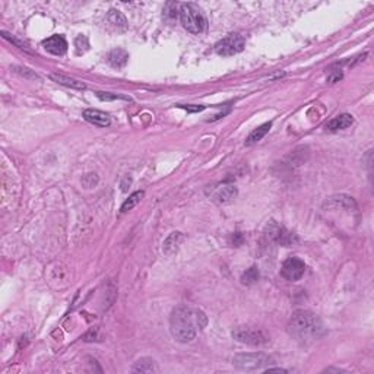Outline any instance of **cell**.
<instances>
[{
	"instance_id": "cell-27",
	"label": "cell",
	"mask_w": 374,
	"mask_h": 374,
	"mask_svg": "<svg viewBox=\"0 0 374 374\" xmlns=\"http://www.w3.org/2000/svg\"><path fill=\"white\" fill-rule=\"evenodd\" d=\"M130 181H132V180L129 179V177H126L124 181L121 183V190H123V192H127V184L130 186Z\"/></svg>"
},
{
	"instance_id": "cell-8",
	"label": "cell",
	"mask_w": 374,
	"mask_h": 374,
	"mask_svg": "<svg viewBox=\"0 0 374 374\" xmlns=\"http://www.w3.org/2000/svg\"><path fill=\"white\" fill-rule=\"evenodd\" d=\"M304 272H306L304 260H301L300 257H294V256L288 257L281 268V275L288 281H298L304 275Z\"/></svg>"
},
{
	"instance_id": "cell-19",
	"label": "cell",
	"mask_w": 374,
	"mask_h": 374,
	"mask_svg": "<svg viewBox=\"0 0 374 374\" xmlns=\"http://www.w3.org/2000/svg\"><path fill=\"white\" fill-rule=\"evenodd\" d=\"M145 196V193L140 190V192H135V193H132V195L129 196V199H126L124 200V203L121 205V212H127V210L133 209L136 205L142 200V197Z\"/></svg>"
},
{
	"instance_id": "cell-9",
	"label": "cell",
	"mask_w": 374,
	"mask_h": 374,
	"mask_svg": "<svg viewBox=\"0 0 374 374\" xmlns=\"http://www.w3.org/2000/svg\"><path fill=\"white\" fill-rule=\"evenodd\" d=\"M43 45H44V48L48 53L56 54V56L64 54L66 50H67V41L64 40L63 35H51V37H48L47 40L43 41Z\"/></svg>"
},
{
	"instance_id": "cell-21",
	"label": "cell",
	"mask_w": 374,
	"mask_h": 374,
	"mask_svg": "<svg viewBox=\"0 0 374 374\" xmlns=\"http://www.w3.org/2000/svg\"><path fill=\"white\" fill-rule=\"evenodd\" d=\"M82 184H84L87 189L95 187V186L98 184V176H97L95 173H88V174H85L84 179H82Z\"/></svg>"
},
{
	"instance_id": "cell-10",
	"label": "cell",
	"mask_w": 374,
	"mask_h": 374,
	"mask_svg": "<svg viewBox=\"0 0 374 374\" xmlns=\"http://www.w3.org/2000/svg\"><path fill=\"white\" fill-rule=\"evenodd\" d=\"M84 117L87 121L92 123L94 126H98V127H107L110 126L111 119L108 114H105L104 111H100V110H95V108H88L84 111Z\"/></svg>"
},
{
	"instance_id": "cell-24",
	"label": "cell",
	"mask_w": 374,
	"mask_h": 374,
	"mask_svg": "<svg viewBox=\"0 0 374 374\" xmlns=\"http://www.w3.org/2000/svg\"><path fill=\"white\" fill-rule=\"evenodd\" d=\"M14 69H15V70H16V72H18V73H21V75L27 76V78H31V79H40L38 76L35 75V73H32V72H31L30 69H27V67H22V66H15Z\"/></svg>"
},
{
	"instance_id": "cell-2",
	"label": "cell",
	"mask_w": 374,
	"mask_h": 374,
	"mask_svg": "<svg viewBox=\"0 0 374 374\" xmlns=\"http://www.w3.org/2000/svg\"><path fill=\"white\" fill-rule=\"evenodd\" d=\"M286 330L289 336L301 345L313 344L315 341L326 335V328L320 320V317L310 310H303V309L295 310L292 313Z\"/></svg>"
},
{
	"instance_id": "cell-3",
	"label": "cell",
	"mask_w": 374,
	"mask_h": 374,
	"mask_svg": "<svg viewBox=\"0 0 374 374\" xmlns=\"http://www.w3.org/2000/svg\"><path fill=\"white\" fill-rule=\"evenodd\" d=\"M180 21L183 27L192 34H200L206 28V18L195 3L180 5Z\"/></svg>"
},
{
	"instance_id": "cell-5",
	"label": "cell",
	"mask_w": 374,
	"mask_h": 374,
	"mask_svg": "<svg viewBox=\"0 0 374 374\" xmlns=\"http://www.w3.org/2000/svg\"><path fill=\"white\" fill-rule=\"evenodd\" d=\"M244 45H246V38L241 34H237V32L230 34L215 44V53L222 57L234 56L240 51H243Z\"/></svg>"
},
{
	"instance_id": "cell-18",
	"label": "cell",
	"mask_w": 374,
	"mask_h": 374,
	"mask_svg": "<svg viewBox=\"0 0 374 374\" xmlns=\"http://www.w3.org/2000/svg\"><path fill=\"white\" fill-rule=\"evenodd\" d=\"M108 21H110L114 27L120 28V30H126V28H127V21H126V18H124V15H123L120 11L111 9V11L108 12Z\"/></svg>"
},
{
	"instance_id": "cell-6",
	"label": "cell",
	"mask_w": 374,
	"mask_h": 374,
	"mask_svg": "<svg viewBox=\"0 0 374 374\" xmlns=\"http://www.w3.org/2000/svg\"><path fill=\"white\" fill-rule=\"evenodd\" d=\"M233 338L239 342L247 345H265L269 342V338L265 332L253 328H237L233 330Z\"/></svg>"
},
{
	"instance_id": "cell-14",
	"label": "cell",
	"mask_w": 374,
	"mask_h": 374,
	"mask_svg": "<svg viewBox=\"0 0 374 374\" xmlns=\"http://www.w3.org/2000/svg\"><path fill=\"white\" fill-rule=\"evenodd\" d=\"M127 60H129L127 51H124V50H121V48H114V50H111V51L108 53V61H110V64H111L113 67L120 69V67L126 66Z\"/></svg>"
},
{
	"instance_id": "cell-4",
	"label": "cell",
	"mask_w": 374,
	"mask_h": 374,
	"mask_svg": "<svg viewBox=\"0 0 374 374\" xmlns=\"http://www.w3.org/2000/svg\"><path fill=\"white\" fill-rule=\"evenodd\" d=\"M270 357L263 354V352H247V354H237L234 358H233V364L240 368V370H246V371H250V370H257V368H262L263 365L269 364Z\"/></svg>"
},
{
	"instance_id": "cell-25",
	"label": "cell",
	"mask_w": 374,
	"mask_h": 374,
	"mask_svg": "<svg viewBox=\"0 0 374 374\" xmlns=\"http://www.w3.org/2000/svg\"><path fill=\"white\" fill-rule=\"evenodd\" d=\"M180 107H183V108H186L187 111H190V113H195V111H202L205 107L203 105H196V107H193V105H180Z\"/></svg>"
},
{
	"instance_id": "cell-13",
	"label": "cell",
	"mask_w": 374,
	"mask_h": 374,
	"mask_svg": "<svg viewBox=\"0 0 374 374\" xmlns=\"http://www.w3.org/2000/svg\"><path fill=\"white\" fill-rule=\"evenodd\" d=\"M239 195L237 192V187L230 184V186H222L216 193H215V199L219 202V203H230L233 202Z\"/></svg>"
},
{
	"instance_id": "cell-28",
	"label": "cell",
	"mask_w": 374,
	"mask_h": 374,
	"mask_svg": "<svg viewBox=\"0 0 374 374\" xmlns=\"http://www.w3.org/2000/svg\"><path fill=\"white\" fill-rule=\"evenodd\" d=\"M272 371H278V373H286V370H284V368H268L266 370V373H272Z\"/></svg>"
},
{
	"instance_id": "cell-26",
	"label": "cell",
	"mask_w": 374,
	"mask_h": 374,
	"mask_svg": "<svg viewBox=\"0 0 374 374\" xmlns=\"http://www.w3.org/2000/svg\"><path fill=\"white\" fill-rule=\"evenodd\" d=\"M341 78H342V73H341V72H336L335 75L329 76V78H328V81H329L330 84H333L335 81H338V79H341Z\"/></svg>"
},
{
	"instance_id": "cell-1",
	"label": "cell",
	"mask_w": 374,
	"mask_h": 374,
	"mask_svg": "<svg viewBox=\"0 0 374 374\" xmlns=\"http://www.w3.org/2000/svg\"><path fill=\"white\" fill-rule=\"evenodd\" d=\"M206 325H208L206 315L202 310L189 307V306L176 307L170 316L171 335L177 342H181V344L193 341L197 332L205 329Z\"/></svg>"
},
{
	"instance_id": "cell-16",
	"label": "cell",
	"mask_w": 374,
	"mask_h": 374,
	"mask_svg": "<svg viewBox=\"0 0 374 374\" xmlns=\"http://www.w3.org/2000/svg\"><path fill=\"white\" fill-rule=\"evenodd\" d=\"M133 371L135 373H157L158 371V365H157L155 359L140 358L135 362Z\"/></svg>"
},
{
	"instance_id": "cell-22",
	"label": "cell",
	"mask_w": 374,
	"mask_h": 374,
	"mask_svg": "<svg viewBox=\"0 0 374 374\" xmlns=\"http://www.w3.org/2000/svg\"><path fill=\"white\" fill-rule=\"evenodd\" d=\"M97 97L103 101H113V100H130L127 97L123 95H117V94H108V92H98Z\"/></svg>"
},
{
	"instance_id": "cell-23",
	"label": "cell",
	"mask_w": 374,
	"mask_h": 374,
	"mask_svg": "<svg viewBox=\"0 0 374 374\" xmlns=\"http://www.w3.org/2000/svg\"><path fill=\"white\" fill-rule=\"evenodd\" d=\"M75 45L78 47V50H79V51L82 50V45H84V48H85V50H88V48H90L88 38H87L85 35H79V37L75 40Z\"/></svg>"
},
{
	"instance_id": "cell-7",
	"label": "cell",
	"mask_w": 374,
	"mask_h": 374,
	"mask_svg": "<svg viewBox=\"0 0 374 374\" xmlns=\"http://www.w3.org/2000/svg\"><path fill=\"white\" fill-rule=\"evenodd\" d=\"M268 237L272 241H275V243H278L281 246H285V247H289V246H292V244H295L298 241L297 236L294 233L288 231L285 227L275 224V222H272L268 227Z\"/></svg>"
},
{
	"instance_id": "cell-20",
	"label": "cell",
	"mask_w": 374,
	"mask_h": 374,
	"mask_svg": "<svg viewBox=\"0 0 374 374\" xmlns=\"http://www.w3.org/2000/svg\"><path fill=\"white\" fill-rule=\"evenodd\" d=\"M259 278H260L259 269L256 266H252L250 269H247L241 275V282L244 285H253L259 281Z\"/></svg>"
},
{
	"instance_id": "cell-17",
	"label": "cell",
	"mask_w": 374,
	"mask_h": 374,
	"mask_svg": "<svg viewBox=\"0 0 374 374\" xmlns=\"http://www.w3.org/2000/svg\"><path fill=\"white\" fill-rule=\"evenodd\" d=\"M270 127H272V123H263L262 126H259L257 129H255L250 135H249V137H247V143L249 145H252V143H256V142H259V140H262L265 136H266V133L269 132L270 130Z\"/></svg>"
},
{
	"instance_id": "cell-15",
	"label": "cell",
	"mask_w": 374,
	"mask_h": 374,
	"mask_svg": "<svg viewBox=\"0 0 374 374\" xmlns=\"http://www.w3.org/2000/svg\"><path fill=\"white\" fill-rule=\"evenodd\" d=\"M181 241H183V234L181 233H171L164 241L163 250H164L165 255H173L174 252H177Z\"/></svg>"
},
{
	"instance_id": "cell-11",
	"label": "cell",
	"mask_w": 374,
	"mask_h": 374,
	"mask_svg": "<svg viewBox=\"0 0 374 374\" xmlns=\"http://www.w3.org/2000/svg\"><path fill=\"white\" fill-rule=\"evenodd\" d=\"M352 123H354V119L351 114H341V116L328 121L325 127L329 132H338V130H344L346 127H349Z\"/></svg>"
},
{
	"instance_id": "cell-12",
	"label": "cell",
	"mask_w": 374,
	"mask_h": 374,
	"mask_svg": "<svg viewBox=\"0 0 374 374\" xmlns=\"http://www.w3.org/2000/svg\"><path fill=\"white\" fill-rule=\"evenodd\" d=\"M50 79H53L54 82H57L60 85H64V87H69V88H73V90H85L87 85L81 81H76L73 78H69V76L61 75V73H51Z\"/></svg>"
}]
</instances>
